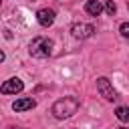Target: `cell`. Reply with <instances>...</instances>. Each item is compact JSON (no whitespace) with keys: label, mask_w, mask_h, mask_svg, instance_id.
Returning a JSON list of instances; mask_svg holds the SVG:
<instances>
[{"label":"cell","mask_w":129,"mask_h":129,"mask_svg":"<svg viewBox=\"0 0 129 129\" xmlns=\"http://www.w3.org/2000/svg\"><path fill=\"white\" fill-rule=\"evenodd\" d=\"M79 107H81V103H79L77 97H64V99H58L52 105V115L56 119H69L79 111Z\"/></svg>","instance_id":"1"},{"label":"cell","mask_w":129,"mask_h":129,"mask_svg":"<svg viewBox=\"0 0 129 129\" xmlns=\"http://www.w3.org/2000/svg\"><path fill=\"white\" fill-rule=\"evenodd\" d=\"M30 54L36 56V58H46L52 54V40L46 38V36H36L32 42H30Z\"/></svg>","instance_id":"2"},{"label":"cell","mask_w":129,"mask_h":129,"mask_svg":"<svg viewBox=\"0 0 129 129\" xmlns=\"http://www.w3.org/2000/svg\"><path fill=\"white\" fill-rule=\"evenodd\" d=\"M97 91H99L101 97H105L107 101H115V99H117V93H115L111 81L105 79V77H99V79H97Z\"/></svg>","instance_id":"3"},{"label":"cell","mask_w":129,"mask_h":129,"mask_svg":"<svg viewBox=\"0 0 129 129\" xmlns=\"http://www.w3.org/2000/svg\"><path fill=\"white\" fill-rule=\"evenodd\" d=\"M93 32H95V26H93V24H87V22L73 24V28H71V34H73L75 38H81V40L93 36Z\"/></svg>","instance_id":"4"},{"label":"cell","mask_w":129,"mask_h":129,"mask_svg":"<svg viewBox=\"0 0 129 129\" xmlns=\"http://www.w3.org/2000/svg\"><path fill=\"white\" fill-rule=\"evenodd\" d=\"M22 89H24V83L14 77V79H8V81L0 87V93H2V95H16V93H20Z\"/></svg>","instance_id":"5"},{"label":"cell","mask_w":129,"mask_h":129,"mask_svg":"<svg viewBox=\"0 0 129 129\" xmlns=\"http://www.w3.org/2000/svg\"><path fill=\"white\" fill-rule=\"evenodd\" d=\"M36 20H38L40 26L48 28V26L54 22V10H50V8H40V10L36 12Z\"/></svg>","instance_id":"6"},{"label":"cell","mask_w":129,"mask_h":129,"mask_svg":"<svg viewBox=\"0 0 129 129\" xmlns=\"http://www.w3.org/2000/svg\"><path fill=\"white\" fill-rule=\"evenodd\" d=\"M34 105H36V101H34V99H30V97H24V99H18V101H14L12 109H14L16 113H22V111H28V109H32Z\"/></svg>","instance_id":"7"},{"label":"cell","mask_w":129,"mask_h":129,"mask_svg":"<svg viewBox=\"0 0 129 129\" xmlns=\"http://www.w3.org/2000/svg\"><path fill=\"white\" fill-rule=\"evenodd\" d=\"M101 10H103V6H101L99 0H87V2H85V12H87V14H91V16H99Z\"/></svg>","instance_id":"8"},{"label":"cell","mask_w":129,"mask_h":129,"mask_svg":"<svg viewBox=\"0 0 129 129\" xmlns=\"http://www.w3.org/2000/svg\"><path fill=\"white\" fill-rule=\"evenodd\" d=\"M105 10H107V14H111V16H113V14L117 12L115 2H113V0H105Z\"/></svg>","instance_id":"9"},{"label":"cell","mask_w":129,"mask_h":129,"mask_svg":"<svg viewBox=\"0 0 129 129\" xmlns=\"http://www.w3.org/2000/svg\"><path fill=\"white\" fill-rule=\"evenodd\" d=\"M117 117H119L121 121H127V119H129V109H127V107H119V109H117Z\"/></svg>","instance_id":"10"},{"label":"cell","mask_w":129,"mask_h":129,"mask_svg":"<svg viewBox=\"0 0 129 129\" xmlns=\"http://www.w3.org/2000/svg\"><path fill=\"white\" fill-rule=\"evenodd\" d=\"M119 30H121V36H125V38H127V36H129V24H127V22H123V24H121V28H119Z\"/></svg>","instance_id":"11"},{"label":"cell","mask_w":129,"mask_h":129,"mask_svg":"<svg viewBox=\"0 0 129 129\" xmlns=\"http://www.w3.org/2000/svg\"><path fill=\"white\" fill-rule=\"evenodd\" d=\"M2 60H4V52L0 50V62H2Z\"/></svg>","instance_id":"12"},{"label":"cell","mask_w":129,"mask_h":129,"mask_svg":"<svg viewBox=\"0 0 129 129\" xmlns=\"http://www.w3.org/2000/svg\"><path fill=\"white\" fill-rule=\"evenodd\" d=\"M119 129H127V127H119Z\"/></svg>","instance_id":"13"},{"label":"cell","mask_w":129,"mask_h":129,"mask_svg":"<svg viewBox=\"0 0 129 129\" xmlns=\"http://www.w3.org/2000/svg\"><path fill=\"white\" fill-rule=\"evenodd\" d=\"M0 6H2V0H0Z\"/></svg>","instance_id":"14"}]
</instances>
